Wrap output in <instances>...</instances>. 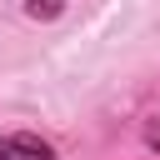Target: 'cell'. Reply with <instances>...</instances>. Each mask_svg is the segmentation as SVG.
<instances>
[{"mask_svg": "<svg viewBox=\"0 0 160 160\" xmlns=\"http://www.w3.org/2000/svg\"><path fill=\"white\" fill-rule=\"evenodd\" d=\"M0 160H55L40 135H0Z\"/></svg>", "mask_w": 160, "mask_h": 160, "instance_id": "6da1fadb", "label": "cell"}, {"mask_svg": "<svg viewBox=\"0 0 160 160\" xmlns=\"http://www.w3.org/2000/svg\"><path fill=\"white\" fill-rule=\"evenodd\" d=\"M65 10V0H25V15L30 20H55Z\"/></svg>", "mask_w": 160, "mask_h": 160, "instance_id": "7a4b0ae2", "label": "cell"}]
</instances>
